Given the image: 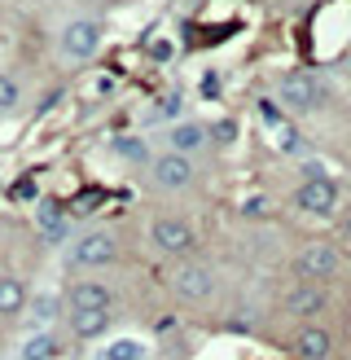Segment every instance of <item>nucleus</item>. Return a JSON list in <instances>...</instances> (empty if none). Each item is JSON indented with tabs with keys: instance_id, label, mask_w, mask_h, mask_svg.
<instances>
[{
	"instance_id": "obj_3",
	"label": "nucleus",
	"mask_w": 351,
	"mask_h": 360,
	"mask_svg": "<svg viewBox=\"0 0 351 360\" xmlns=\"http://www.w3.org/2000/svg\"><path fill=\"white\" fill-rule=\"evenodd\" d=\"M167 285H171V295L180 299V303H206L211 295H216L220 277H216V268H211V264H198V259H180V264L171 268Z\"/></svg>"
},
{
	"instance_id": "obj_19",
	"label": "nucleus",
	"mask_w": 351,
	"mask_h": 360,
	"mask_svg": "<svg viewBox=\"0 0 351 360\" xmlns=\"http://www.w3.org/2000/svg\"><path fill=\"white\" fill-rule=\"evenodd\" d=\"M114 154L128 158V163H145V158H150L145 141H136V136H114Z\"/></svg>"
},
{
	"instance_id": "obj_14",
	"label": "nucleus",
	"mask_w": 351,
	"mask_h": 360,
	"mask_svg": "<svg viewBox=\"0 0 351 360\" xmlns=\"http://www.w3.org/2000/svg\"><path fill=\"white\" fill-rule=\"evenodd\" d=\"M27 303H31V290L22 277H0V316L27 312Z\"/></svg>"
},
{
	"instance_id": "obj_1",
	"label": "nucleus",
	"mask_w": 351,
	"mask_h": 360,
	"mask_svg": "<svg viewBox=\"0 0 351 360\" xmlns=\"http://www.w3.org/2000/svg\"><path fill=\"white\" fill-rule=\"evenodd\" d=\"M101 44H105V31H101L97 18H70V22L62 27V35H58V53L70 66L93 62L101 53Z\"/></svg>"
},
{
	"instance_id": "obj_2",
	"label": "nucleus",
	"mask_w": 351,
	"mask_h": 360,
	"mask_svg": "<svg viewBox=\"0 0 351 360\" xmlns=\"http://www.w3.org/2000/svg\"><path fill=\"white\" fill-rule=\"evenodd\" d=\"M150 242L167 259H189V250L198 246V229H193L189 215H158L150 224Z\"/></svg>"
},
{
	"instance_id": "obj_4",
	"label": "nucleus",
	"mask_w": 351,
	"mask_h": 360,
	"mask_svg": "<svg viewBox=\"0 0 351 360\" xmlns=\"http://www.w3.org/2000/svg\"><path fill=\"white\" fill-rule=\"evenodd\" d=\"M66 259H70V268H110L119 259V242H114V233L93 229V233H84V238L70 242Z\"/></svg>"
},
{
	"instance_id": "obj_8",
	"label": "nucleus",
	"mask_w": 351,
	"mask_h": 360,
	"mask_svg": "<svg viewBox=\"0 0 351 360\" xmlns=\"http://www.w3.org/2000/svg\"><path fill=\"white\" fill-rule=\"evenodd\" d=\"M277 101L294 115H307L312 105L321 101V84H316V75H307V70H286V75L277 79Z\"/></svg>"
},
{
	"instance_id": "obj_20",
	"label": "nucleus",
	"mask_w": 351,
	"mask_h": 360,
	"mask_svg": "<svg viewBox=\"0 0 351 360\" xmlns=\"http://www.w3.org/2000/svg\"><path fill=\"white\" fill-rule=\"evenodd\" d=\"M35 220H40V229H48L53 238H58V229H62V207H58V202H40V215H35Z\"/></svg>"
},
{
	"instance_id": "obj_16",
	"label": "nucleus",
	"mask_w": 351,
	"mask_h": 360,
	"mask_svg": "<svg viewBox=\"0 0 351 360\" xmlns=\"http://www.w3.org/2000/svg\"><path fill=\"white\" fill-rule=\"evenodd\" d=\"M150 347L140 343V338H114V343H101L93 352V360H145Z\"/></svg>"
},
{
	"instance_id": "obj_9",
	"label": "nucleus",
	"mask_w": 351,
	"mask_h": 360,
	"mask_svg": "<svg viewBox=\"0 0 351 360\" xmlns=\"http://www.w3.org/2000/svg\"><path fill=\"white\" fill-rule=\"evenodd\" d=\"M329 308V290L321 281H303V285H290L286 290V312L294 321H312V316H321Z\"/></svg>"
},
{
	"instance_id": "obj_18",
	"label": "nucleus",
	"mask_w": 351,
	"mask_h": 360,
	"mask_svg": "<svg viewBox=\"0 0 351 360\" xmlns=\"http://www.w3.org/2000/svg\"><path fill=\"white\" fill-rule=\"evenodd\" d=\"M22 105V79L13 70H0V115H13Z\"/></svg>"
},
{
	"instance_id": "obj_23",
	"label": "nucleus",
	"mask_w": 351,
	"mask_h": 360,
	"mask_svg": "<svg viewBox=\"0 0 351 360\" xmlns=\"http://www.w3.org/2000/svg\"><path fill=\"white\" fill-rule=\"evenodd\" d=\"M259 115H263V123H268V128H281V123H286V119H281V105H277V101H259Z\"/></svg>"
},
{
	"instance_id": "obj_24",
	"label": "nucleus",
	"mask_w": 351,
	"mask_h": 360,
	"mask_svg": "<svg viewBox=\"0 0 351 360\" xmlns=\"http://www.w3.org/2000/svg\"><path fill=\"white\" fill-rule=\"evenodd\" d=\"M150 58H154V62H167V58H171V44H167V40L150 44Z\"/></svg>"
},
{
	"instance_id": "obj_6",
	"label": "nucleus",
	"mask_w": 351,
	"mask_h": 360,
	"mask_svg": "<svg viewBox=\"0 0 351 360\" xmlns=\"http://www.w3.org/2000/svg\"><path fill=\"white\" fill-rule=\"evenodd\" d=\"M338 268H343V250L329 246V242H307L294 255V273L303 281H321L325 285L329 277H338Z\"/></svg>"
},
{
	"instance_id": "obj_26",
	"label": "nucleus",
	"mask_w": 351,
	"mask_h": 360,
	"mask_svg": "<svg viewBox=\"0 0 351 360\" xmlns=\"http://www.w3.org/2000/svg\"><path fill=\"white\" fill-rule=\"evenodd\" d=\"M185 5H193V0H185Z\"/></svg>"
},
{
	"instance_id": "obj_10",
	"label": "nucleus",
	"mask_w": 351,
	"mask_h": 360,
	"mask_svg": "<svg viewBox=\"0 0 351 360\" xmlns=\"http://www.w3.org/2000/svg\"><path fill=\"white\" fill-rule=\"evenodd\" d=\"M66 308L70 312H84V308H110L114 312V290L97 277H79L75 285L66 290Z\"/></svg>"
},
{
	"instance_id": "obj_21",
	"label": "nucleus",
	"mask_w": 351,
	"mask_h": 360,
	"mask_svg": "<svg viewBox=\"0 0 351 360\" xmlns=\"http://www.w3.org/2000/svg\"><path fill=\"white\" fill-rule=\"evenodd\" d=\"M307 150V141L298 136L294 128H281V154H303Z\"/></svg>"
},
{
	"instance_id": "obj_17",
	"label": "nucleus",
	"mask_w": 351,
	"mask_h": 360,
	"mask_svg": "<svg viewBox=\"0 0 351 360\" xmlns=\"http://www.w3.org/2000/svg\"><path fill=\"white\" fill-rule=\"evenodd\" d=\"M62 343L53 338V330H35L27 343H22V360H58Z\"/></svg>"
},
{
	"instance_id": "obj_11",
	"label": "nucleus",
	"mask_w": 351,
	"mask_h": 360,
	"mask_svg": "<svg viewBox=\"0 0 351 360\" xmlns=\"http://www.w3.org/2000/svg\"><path fill=\"white\" fill-rule=\"evenodd\" d=\"M290 352H294L298 360H329V356H333V330L307 321V326L294 334V347H290Z\"/></svg>"
},
{
	"instance_id": "obj_7",
	"label": "nucleus",
	"mask_w": 351,
	"mask_h": 360,
	"mask_svg": "<svg viewBox=\"0 0 351 360\" xmlns=\"http://www.w3.org/2000/svg\"><path fill=\"white\" fill-rule=\"evenodd\" d=\"M193 180H198V167H193V158L189 154H163V158H154V167H150V185L154 189H163V193H180L189 189Z\"/></svg>"
},
{
	"instance_id": "obj_15",
	"label": "nucleus",
	"mask_w": 351,
	"mask_h": 360,
	"mask_svg": "<svg viewBox=\"0 0 351 360\" xmlns=\"http://www.w3.org/2000/svg\"><path fill=\"white\" fill-rule=\"evenodd\" d=\"M62 316V299L58 295H31L27 303V321H31V330H53V321Z\"/></svg>"
},
{
	"instance_id": "obj_22",
	"label": "nucleus",
	"mask_w": 351,
	"mask_h": 360,
	"mask_svg": "<svg viewBox=\"0 0 351 360\" xmlns=\"http://www.w3.org/2000/svg\"><path fill=\"white\" fill-rule=\"evenodd\" d=\"M211 136H216L220 146H233V141H237V123L224 119V123H216V128H211Z\"/></svg>"
},
{
	"instance_id": "obj_5",
	"label": "nucleus",
	"mask_w": 351,
	"mask_h": 360,
	"mask_svg": "<svg viewBox=\"0 0 351 360\" xmlns=\"http://www.w3.org/2000/svg\"><path fill=\"white\" fill-rule=\"evenodd\" d=\"M294 207L303 215H316V220H325V215L338 211V180L316 172L312 180H303V185L294 189Z\"/></svg>"
},
{
	"instance_id": "obj_12",
	"label": "nucleus",
	"mask_w": 351,
	"mask_h": 360,
	"mask_svg": "<svg viewBox=\"0 0 351 360\" xmlns=\"http://www.w3.org/2000/svg\"><path fill=\"white\" fill-rule=\"evenodd\" d=\"M70 330H75L79 343H97L114 330V312L110 308H84V312H70Z\"/></svg>"
},
{
	"instance_id": "obj_13",
	"label": "nucleus",
	"mask_w": 351,
	"mask_h": 360,
	"mask_svg": "<svg viewBox=\"0 0 351 360\" xmlns=\"http://www.w3.org/2000/svg\"><path fill=\"white\" fill-rule=\"evenodd\" d=\"M206 141H211V132L202 128V123H193V119H185V123H176V128L167 132V146L176 150V154H198V150H206Z\"/></svg>"
},
{
	"instance_id": "obj_25",
	"label": "nucleus",
	"mask_w": 351,
	"mask_h": 360,
	"mask_svg": "<svg viewBox=\"0 0 351 360\" xmlns=\"http://www.w3.org/2000/svg\"><path fill=\"white\" fill-rule=\"evenodd\" d=\"M158 115H163V119H176V115H180V97H167V101H163V110H158Z\"/></svg>"
}]
</instances>
